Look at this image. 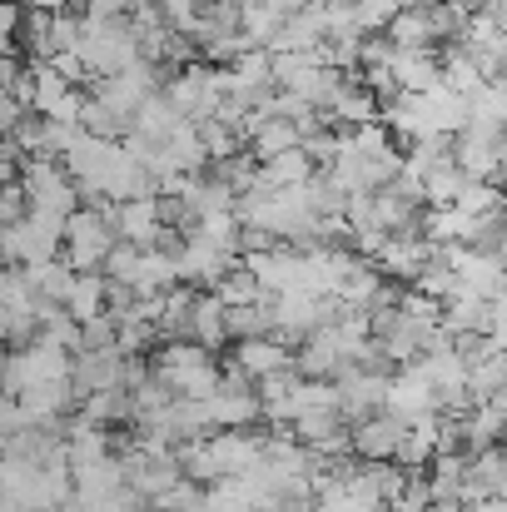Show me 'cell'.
Wrapping results in <instances>:
<instances>
[{"mask_svg":"<svg viewBox=\"0 0 507 512\" xmlns=\"http://www.w3.org/2000/svg\"><path fill=\"white\" fill-rule=\"evenodd\" d=\"M155 378L165 383L169 398H209L224 378L214 353L194 339H165L155 348Z\"/></svg>","mask_w":507,"mask_h":512,"instance_id":"1","label":"cell"},{"mask_svg":"<svg viewBox=\"0 0 507 512\" xmlns=\"http://www.w3.org/2000/svg\"><path fill=\"white\" fill-rule=\"evenodd\" d=\"M110 209H115V204H105V209H85V204H75V209L65 214V229H60V259H65L75 274L105 264V254H110V244H115Z\"/></svg>","mask_w":507,"mask_h":512,"instance_id":"2","label":"cell"},{"mask_svg":"<svg viewBox=\"0 0 507 512\" xmlns=\"http://www.w3.org/2000/svg\"><path fill=\"white\" fill-rule=\"evenodd\" d=\"M70 348H60V343L50 339H30V343H15L10 353H5V363H0V388H5V398H15V393H25V388H35V383H55V378H70Z\"/></svg>","mask_w":507,"mask_h":512,"instance_id":"3","label":"cell"},{"mask_svg":"<svg viewBox=\"0 0 507 512\" xmlns=\"http://www.w3.org/2000/svg\"><path fill=\"white\" fill-rule=\"evenodd\" d=\"M75 55H80V65L90 75H115V70H125V65L140 60V45H135V30L125 25V15L120 20H85Z\"/></svg>","mask_w":507,"mask_h":512,"instance_id":"4","label":"cell"},{"mask_svg":"<svg viewBox=\"0 0 507 512\" xmlns=\"http://www.w3.org/2000/svg\"><path fill=\"white\" fill-rule=\"evenodd\" d=\"M15 184L25 194V209H40V214H55V219H65L80 204L75 179L60 170V160H50V155H25L15 165Z\"/></svg>","mask_w":507,"mask_h":512,"instance_id":"5","label":"cell"},{"mask_svg":"<svg viewBox=\"0 0 507 512\" xmlns=\"http://www.w3.org/2000/svg\"><path fill=\"white\" fill-rule=\"evenodd\" d=\"M60 229H65V219L40 214V209H25L20 219L5 224L0 264H40V259H55V254H60Z\"/></svg>","mask_w":507,"mask_h":512,"instance_id":"6","label":"cell"},{"mask_svg":"<svg viewBox=\"0 0 507 512\" xmlns=\"http://www.w3.org/2000/svg\"><path fill=\"white\" fill-rule=\"evenodd\" d=\"M160 95L169 100V110L179 120H209L224 100V85H219V65H179L160 85Z\"/></svg>","mask_w":507,"mask_h":512,"instance_id":"7","label":"cell"},{"mask_svg":"<svg viewBox=\"0 0 507 512\" xmlns=\"http://www.w3.org/2000/svg\"><path fill=\"white\" fill-rule=\"evenodd\" d=\"M169 254H174V279L189 284V289H214L239 264V254H229V249H219L199 234H179V244Z\"/></svg>","mask_w":507,"mask_h":512,"instance_id":"8","label":"cell"},{"mask_svg":"<svg viewBox=\"0 0 507 512\" xmlns=\"http://www.w3.org/2000/svg\"><path fill=\"white\" fill-rule=\"evenodd\" d=\"M338 314V304L329 294H269V324H274V334L289 343H299L304 334H314L319 324H329Z\"/></svg>","mask_w":507,"mask_h":512,"instance_id":"9","label":"cell"},{"mask_svg":"<svg viewBox=\"0 0 507 512\" xmlns=\"http://www.w3.org/2000/svg\"><path fill=\"white\" fill-rule=\"evenodd\" d=\"M110 224H115V239L135 244V249H160L165 239V209H160V194H135V199H120L110 209Z\"/></svg>","mask_w":507,"mask_h":512,"instance_id":"10","label":"cell"},{"mask_svg":"<svg viewBox=\"0 0 507 512\" xmlns=\"http://www.w3.org/2000/svg\"><path fill=\"white\" fill-rule=\"evenodd\" d=\"M398 438H403V418L388 413V408H373V413L348 423V453L363 458V463H393Z\"/></svg>","mask_w":507,"mask_h":512,"instance_id":"11","label":"cell"},{"mask_svg":"<svg viewBox=\"0 0 507 512\" xmlns=\"http://www.w3.org/2000/svg\"><path fill=\"white\" fill-rule=\"evenodd\" d=\"M204 408H209V423L214 428H254L259 423V393H254V383L239 378V373H229V368H224L219 388L204 398Z\"/></svg>","mask_w":507,"mask_h":512,"instance_id":"12","label":"cell"},{"mask_svg":"<svg viewBox=\"0 0 507 512\" xmlns=\"http://www.w3.org/2000/svg\"><path fill=\"white\" fill-rule=\"evenodd\" d=\"M155 90H160V75H155L150 60H135V65H125V70H115V75H95V95H100L110 110H120L125 120H130L135 105L150 100Z\"/></svg>","mask_w":507,"mask_h":512,"instance_id":"13","label":"cell"},{"mask_svg":"<svg viewBox=\"0 0 507 512\" xmlns=\"http://www.w3.org/2000/svg\"><path fill=\"white\" fill-rule=\"evenodd\" d=\"M433 259V244L418 234V229H403V234H383L378 254H373V269L393 284H413V274Z\"/></svg>","mask_w":507,"mask_h":512,"instance_id":"14","label":"cell"},{"mask_svg":"<svg viewBox=\"0 0 507 512\" xmlns=\"http://www.w3.org/2000/svg\"><path fill=\"white\" fill-rule=\"evenodd\" d=\"M234 353H229V373L239 378H264V373H279V368H294V348L279 339V334H254V339H229Z\"/></svg>","mask_w":507,"mask_h":512,"instance_id":"15","label":"cell"},{"mask_svg":"<svg viewBox=\"0 0 507 512\" xmlns=\"http://www.w3.org/2000/svg\"><path fill=\"white\" fill-rule=\"evenodd\" d=\"M383 65H388L398 95H418V90H433L438 85V55H433V45H393Z\"/></svg>","mask_w":507,"mask_h":512,"instance_id":"16","label":"cell"},{"mask_svg":"<svg viewBox=\"0 0 507 512\" xmlns=\"http://www.w3.org/2000/svg\"><path fill=\"white\" fill-rule=\"evenodd\" d=\"M453 165L468 179H493L503 170V135H483V130H458L453 135Z\"/></svg>","mask_w":507,"mask_h":512,"instance_id":"17","label":"cell"},{"mask_svg":"<svg viewBox=\"0 0 507 512\" xmlns=\"http://www.w3.org/2000/svg\"><path fill=\"white\" fill-rule=\"evenodd\" d=\"M503 493H507L503 448H498V443L473 448V453H468V483H463V498H458V503H473V498H503Z\"/></svg>","mask_w":507,"mask_h":512,"instance_id":"18","label":"cell"},{"mask_svg":"<svg viewBox=\"0 0 507 512\" xmlns=\"http://www.w3.org/2000/svg\"><path fill=\"white\" fill-rule=\"evenodd\" d=\"M319 174V165L304 155V145H294V150H284V155H269V160H259V170H254V189H299V184H309Z\"/></svg>","mask_w":507,"mask_h":512,"instance_id":"19","label":"cell"},{"mask_svg":"<svg viewBox=\"0 0 507 512\" xmlns=\"http://www.w3.org/2000/svg\"><path fill=\"white\" fill-rule=\"evenodd\" d=\"M160 155H165V165L174 174H199L204 165H209V155H204V140H199V125H194V120H174V130L160 140Z\"/></svg>","mask_w":507,"mask_h":512,"instance_id":"20","label":"cell"},{"mask_svg":"<svg viewBox=\"0 0 507 512\" xmlns=\"http://www.w3.org/2000/svg\"><path fill=\"white\" fill-rule=\"evenodd\" d=\"M105 274L100 269H85V274H75L70 279V289H65V299H60V309L75 319V324H90V319H100L105 314Z\"/></svg>","mask_w":507,"mask_h":512,"instance_id":"21","label":"cell"},{"mask_svg":"<svg viewBox=\"0 0 507 512\" xmlns=\"http://www.w3.org/2000/svg\"><path fill=\"white\" fill-rule=\"evenodd\" d=\"M184 339L204 343L209 353L219 348V343H229V324H224V304L214 299V294H194V304H189V334Z\"/></svg>","mask_w":507,"mask_h":512,"instance_id":"22","label":"cell"},{"mask_svg":"<svg viewBox=\"0 0 507 512\" xmlns=\"http://www.w3.org/2000/svg\"><path fill=\"white\" fill-rule=\"evenodd\" d=\"M284 5L279 0H264V5H239V20H234V30L244 35V45H254V50H269V40H274V30L284 25Z\"/></svg>","mask_w":507,"mask_h":512,"instance_id":"23","label":"cell"},{"mask_svg":"<svg viewBox=\"0 0 507 512\" xmlns=\"http://www.w3.org/2000/svg\"><path fill=\"white\" fill-rule=\"evenodd\" d=\"M383 35H388V45H433V40H438L428 5H403V10H393L388 25H383Z\"/></svg>","mask_w":507,"mask_h":512,"instance_id":"24","label":"cell"},{"mask_svg":"<svg viewBox=\"0 0 507 512\" xmlns=\"http://www.w3.org/2000/svg\"><path fill=\"white\" fill-rule=\"evenodd\" d=\"M20 274H25V284L35 289L40 304H60L65 289H70V279H75V269H70L60 254H55V259H40V264H20Z\"/></svg>","mask_w":507,"mask_h":512,"instance_id":"25","label":"cell"},{"mask_svg":"<svg viewBox=\"0 0 507 512\" xmlns=\"http://www.w3.org/2000/svg\"><path fill=\"white\" fill-rule=\"evenodd\" d=\"M80 418L110 428V423H130L135 408H130V393H125V388H100V393H85V398H80Z\"/></svg>","mask_w":507,"mask_h":512,"instance_id":"26","label":"cell"},{"mask_svg":"<svg viewBox=\"0 0 507 512\" xmlns=\"http://www.w3.org/2000/svg\"><path fill=\"white\" fill-rule=\"evenodd\" d=\"M80 130L95 135V140H120V135L130 130V120H125L120 110H110L100 95H85V100H80Z\"/></svg>","mask_w":507,"mask_h":512,"instance_id":"27","label":"cell"},{"mask_svg":"<svg viewBox=\"0 0 507 512\" xmlns=\"http://www.w3.org/2000/svg\"><path fill=\"white\" fill-rule=\"evenodd\" d=\"M453 204L468 214V219H488V214H503V194L493 179H463V189L453 194Z\"/></svg>","mask_w":507,"mask_h":512,"instance_id":"28","label":"cell"},{"mask_svg":"<svg viewBox=\"0 0 507 512\" xmlns=\"http://www.w3.org/2000/svg\"><path fill=\"white\" fill-rule=\"evenodd\" d=\"M35 339H50L75 353V348H80V324H75L60 304H40V309H35Z\"/></svg>","mask_w":507,"mask_h":512,"instance_id":"29","label":"cell"},{"mask_svg":"<svg viewBox=\"0 0 507 512\" xmlns=\"http://www.w3.org/2000/svg\"><path fill=\"white\" fill-rule=\"evenodd\" d=\"M224 324H229V339L274 334V324H269V294L254 299V304H234V309H224Z\"/></svg>","mask_w":507,"mask_h":512,"instance_id":"30","label":"cell"},{"mask_svg":"<svg viewBox=\"0 0 507 512\" xmlns=\"http://www.w3.org/2000/svg\"><path fill=\"white\" fill-rule=\"evenodd\" d=\"M214 299H219L224 309H234V304H254V299H264V289H259V279H254L244 264H234V269L214 284Z\"/></svg>","mask_w":507,"mask_h":512,"instance_id":"31","label":"cell"},{"mask_svg":"<svg viewBox=\"0 0 507 512\" xmlns=\"http://www.w3.org/2000/svg\"><path fill=\"white\" fill-rule=\"evenodd\" d=\"M80 15H70V10H50L45 15V45H50V55L55 50H75L80 45Z\"/></svg>","mask_w":507,"mask_h":512,"instance_id":"32","label":"cell"},{"mask_svg":"<svg viewBox=\"0 0 507 512\" xmlns=\"http://www.w3.org/2000/svg\"><path fill=\"white\" fill-rule=\"evenodd\" d=\"M135 259H140V249H135V244H125V239H115V244H110V254H105V264H100V274H105L110 284H130Z\"/></svg>","mask_w":507,"mask_h":512,"instance_id":"33","label":"cell"},{"mask_svg":"<svg viewBox=\"0 0 507 512\" xmlns=\"http://www.w3.org/2000/svg\"><path fill=\"white\" fill-rule=\"evenodd\" d=\"M80 348H115V319L100 314V319L80 324ZM80 348H75V353H80Z\"/></svg>","mask_w":507,"mask_h":512,"instance_id":"34","label":"cell"},{"mask_svg":"<svg viewBox=\"0 0 507 512\" xmlns=\"http://www.w3.org/2000/svg\"><path fill=\"white\" fill-rule=\"evenodd\" d=\"M80 5H85V20H120L130 15L135 0H80Z\"/></svg>","mask_w":507,"mask_h":512,"instance_id":"35","label":"cell"},{"mask_svg":"<svg viewBox=\"0 0 507 512\" xmlns=\"http://www.w3.org/2000/svg\"><path fill=\"white\" fill-rule=\"evenodd\" d=\"M45 60H50V65H55V70L70 80V85H80V80L90 75V70L80 65V55H75V50H55V55H45Z\"/></svg>","mask_w":507,"mask_h":512,"instance_id":"36","label":"cell"},{"mask_svg":"<svg viewBox=\"0 0 507 512\" xmlns=\"http://www.w3.org/2000/svg\"><path fill=\"white\" fill-rule=\"evenodd\" d=\"M20 20H25V5L20 0H0V40H15Z\"/></svg>","mask_w":507,"mask_h":512,"instance_id":"37","label":"cell"},{"mask_svg":"<svg viewBox=\"0 0 507 512\" xmlns=\"http://www.w3.org/2000/svg\"><path fill=\"white\" fill-rule=\"evenodd\" d=\"M25 10H70V5H80V0H20Z\"/></svg>","mask_w":507,"mask_h":512,"instance_id":"38","label":"cell"},{"mask_svg":"<svg viewBox=\"0 0 507 512\" xmlns=\"http://www.w3.org/2000/svg\"><path fill=\"white\" fill-rule=\"evenodd\" d=\"M463 512H507V503H503V498H473Z\"/></svg>","mask_w":507,"mask_h":512,"instance_id":"39","label":"cell"},{"mask_svg":"<svg viewBox=\"0 0 507 512\" xmlns=\"http://www.w3.org/2000/svg\"><path fill=\"white\" fill-rule=\"evenodd\" d=\"M0 363H5V348H0Z\"/></svg>","mask_w":507,"mask_h":512,"instance_id":"40","label":"cell"}]
</instances>
